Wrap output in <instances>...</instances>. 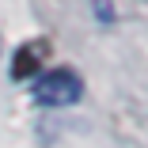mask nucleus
I'll list each match as a JSON object with an SVG mask.
<instances>
[{
  "mask_svg": "<svg viewBox=\"0 0 148 148\" xmlns=\"http://www.w3.org/2000/svg\"><path fill=\"white\" fill-rule=\"evenodd\" d=\"M31 95L42 106H72V103L84 99V76L69 65H57V69H49L34 80Z\"/></svg>",
  "mask_w": 148,
  "mask_h": 148,
  "instance_id": "nucleus-1",
  "label": "nucleus"
},
{
  "mask_svg": "<svg viewBox=\"0 0 148 148\" xmlns=\"http://www.w3.org/2000/svg\"><path fill=\"white\" fill-rule=\"evenodd\" d=\"M49 53H53L49 38H27V42L15 49V57H12V80H27V76H34V72L49 61Z\"/></svg>",
  "mask_w": 148,
  "mask_h": 148,
  "instance_id": "nucleus-2",
  "label": "nucleus"
},
{
  "mask_svg": "<svg viewBox=\"0 0 148 148\" xmlns=\"http://www.w3.org/2000/svg\"><path fill=\"white\" fill-rule=\"evenodd\" d=\"M99 15H103V19H106V15H110V12H106V8H103V0H99Z\"/></svg>",
  "mask_w": 148,
  "mask_h": 148,
  "instance_id": "nucleus-3",
  "label": "nucleus"
}]
</instances>
